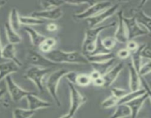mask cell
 Wrapping results in <instances>:
<instances>
[{"label":"cell","mask_w":151,"mask_h":118,"mask_svg":"<svg viewBox=\"0 0 151 118\" xmlns=\"http://www.w3.org/2000/svg\"><path fill=\"white\" fill-rule=\"evenodd\" d=\"M48 60L56 64L63 63H75V64H88V61L86 55L78 51L66 52L61 50H51L44 54Z\"/></svg>","instance_id":"1"},{"label":"cell","mask_w":151,"mask_h":118,"mask_svg":"<svg viewBox=\"0 0 151 118\" xmlns=\"http://www.w3.org/2000/svg\"><path fill=\"white\" fill-rule=\"evenodd\" d=\"M116 25L115 22L109 24L97 26L96 27L89 28L85 32V38L82 44V53L84 55H89L94 52L97 42L100 38V34L104 30L113 27Z\"/></svg>","instance_id":"2"},{"label":"cell","mask_w":151,"mask_h":118,"mask_svg":"<svg viewBox=\"0 0 151 118\" xmlns=\"http://www.w3.org/2000/svg\"><path fill=\"white\" fill-rule=\"evenodd\" d=\"M69 72V70L66 69H63V68L57 69L50 74L46 81V88L58 107L61 106V103H60V99L58 95V88L59 83H60V80Z\"/></svg>","instance_id":"3"},{"label":"cell","mask_w":151,"mask_h":118,"mask_svg":"<svg viewBox=\"0 0 151 118\" xmlns=\"http://www.w3.org/2000/svg\"><path fill=\"white\" fill-rule=\"evenodd\" d=\"M52 70V68H41L38 66H32L27 69L25 72V78L30 80L38 88V91L44 92V77Z\"/></svg>","instance_id":"4"},{"label":"cell","mask_w":151,"mask_h":118,"mask_svg":"<svg viewBox=\"0 0 151 118\" xmlns=\"http://www.w3.org/2000/svg\"><path fill=\"white\" fill-rule=\"evenodd\" d=\"M4 79L6 81L8 95L10 96L12 101L15 102V103H19L22 99L25 98L27 96L33 93L32 91H26V90L21 88L18 84L15 83V81H13L10 75L7 76Z\"/></svg>","instance_id":"5"},{"label":"cell","mask_w":151,"mask_h":118,"mask_svg":"<svg viewBox=\"0 0 151 118\" xmlns=\"http://www.w3.org/2000/svg\"><path fill=\"white\" fill-rule=\"evenodd\" d=\"M123 22L125 24V28H126L128 41L134 40V38L139 36L150 34V32H147L145 29L142 28L137 24L134 16L128 18L123 16Z\"/></svg>","instance_id":"6"},{"label":"cell","mask_w":151,"mask_h":118,"mask_svg":"<svg viewBox=\"0 0 151 118\" xmlns=\"http://www.w3.org/2000/svg\"><path fill=\"white\" fill-rule=\"evenodd\" d=\"M69 90H70V109L69 113L72 116H75L78 109L83 104H85L87 101V98L84 95H83L81 92L75 87V84L70 82H68Z\"/></svg>","instance_id":"7"},{"label":"cell","mask_w":151,"mask_h":118,"mask_svg":"<svg viewBox=\"0 0 151 118\" xmlns=\"http://www.w3.org/2000/svg\"><path fill=\"white\" fill-rule=\"evenodd\" d=\"M111 6V2H110V1H105L94 2L85 11L74 14L73 17L75 19H78V20H84V19H87L88 18L96 16L98 13H100V12L109 8Z\"/></svg>","instance_id":"8"},{"label":"cell","mask_w":151,"mask_h":118,"mask_svg":"<svg viewBox=\"0 0 151 118\" xmlns=\"http://www.w3.org/2000/svg\"><path fill=\"white\" fill-rule=\"evenodd\" d=\"M119 7V3H116V4L109 7V8L104 10L103 11L100 12V13H98V14L96 15V16L87 19L86 21L87 22H88L89 28L96 27L98 26L100 24H101L102 22H104L105 20H106V19H109V18L111 17V16H114L115 13H117Z\"/></svg>","instance_id":"9"},{"label":"cell","mask_w":151,"mask_h":118,"mask_svg":"<svg viewBox=\"0 0 151 118\" xmlns=\"http://www.w3.org/2000/svg\"><path fill=\"white\" fill-rule=\"evenodd\" d=\"M27 61L32 66L41 68H52L53 66L58 65L50 61L44 55H42L37 51L32 50L28 51L27 55Z\"/></svg>","instance_id":"10"},{"label":"cell","mask_w":151,"mask_h":118,"mask_svg":"<svg viewBox=\"0 0 151 118\" xmlns=\"http://www.w3.org/2000/svg\"><path fill=\"white\" fill-rule=\"evenodd\" d=\"M25 98L27 99V101L28 109L29 110L34 111V112L38 110V109H47V108L52 106L51 103L38 97V96L35 95V92L29 94Z\"/></svg>","instance_id":"11"},{"label":"cell","mask_w":151,"mask_h":118,"mask_svg":"<svg viewBox=\"0 0 151 118\" xmlns=\"http://www.w3.org/2000/svg\"><path fill=\"white\" fill-rule=\"evenodd\" d=\"M150 97V93L146 92L145 94L134 99L131 101L126 103L127 106L130 108L131 112V118H137L139 112L141 110L142 107L144 105L145 102Z\"/></svg>","instance_id":"12"},{"label":"cell","mask_w":151,"mask_h":118,"mask_svg":"<svg viewBox=\"0 0 151 118\" xmlns=\"http://www.w3.org/2000/svg\"><path fill=\"white\" fill-rule=\"evenodd\" d=\"M30 16L38 18L41 19H49V20H57L63 16V10L60 7L52 9V10H40V11H34L30 14Z\"/></svg>","instance_id":"13"},{"label":"cell","mask_w":151,"mask_h":118,"mask_svg":"<svg viewBox=\"0 0 151 118\" xmlns=\"http://www.w3.org/2000/svg\"><path fill=\"white\" fill-rule=\"evenodd\" d=\"M123 63L120 62V63H117L116 66L111 68L107 72H106L102 76L103 80H104V86L103 87L108 88V87H110L113 84V83L116 81L117 77L119 76V73H120L121 71L123 69Z\"/></svg>","instance_id":"14"},{"label":"cell","mask_w":151,"mask_h":118,"mask_svg":"<svg viewBox=\"0 0 151 118\" xmlns=\"http://www.w3.org/2000/svg\"><path fill=\"white\" fill-rule=\"evenodd\" d=\"M118 16V24L116 27V30L115 32L114 38L116 41L119 43H125L128 42V35H127L126 28H125V24L123 22V12L119 11L117 12Z\"/></svg>","instance_id":"15"},{"label":"cell","mask_w":151,"mask_h":118,"mask_svg":"<svg viewBox=\"0 0 151 118\" xmlns=\"http://www.w3.org/2000/svg\"><path fill=\"white\" fill-rule=\"evenodd\" d=\"M142 6L137 7L134 11V17L135 18L136 22H137L139 25H141L142 28L145 29L147 32H150V24H151V21H150V16H147L143 10L142 9Z\"/></svg>","instance_id":"16"},{"label":"cell","mask_w":151,"mask_h":118,"mask_svg":"<svg viewBox=\"0 0 151 118\" xmlns=\"http://www.w3.org/2000/svg\"><path fill=\"white\" fill-rule=\"evenodd\" d=\"M1 58L4 59L10 60V61L14 62L16 64H17L19 67L22 66V63L20 60L17 58L16 55V47L15 45L11 44H7L2 48L1 51Z\"/></svg>","instance_id":"17"},{"label":"cell","mask_w":151,"mask_h":118,"mask_svg":"<svg viewBox=\"0 0 151 118\" xmlns=\"http://www.w3.org/2000/svg\"><path fill=\"white\" fill-rule=\"evenodd\" d=\"M19 66L13 61L7 60L0 63V81L11 74L18 72Z\"/></svg>","instance_id":"18"},{"label":"cell","mask_w":151,"mask_h":118,"mask_svg":"<svg viewBox=\"0 0 151 118\" xmlns=\"http://www.w3.org/2000/svg\"><path fill=\"white\" fill-rule=\"evenodd\" d=\"M86 57L89 63H103L114 59L115 55L111 52H110V53H99V54L86 55Z\"/></svg>","instance_id":"19"},{"label":"cell","mask_w":151,"mask_h":118,"mask_svg":"<svg viewBox=\"0 0 151 118\" xmlns=\"http://www.w3.org/2000/svg\"><path fill=\"white\" fill-rule=\"evenodd\" d=\"M128 69H129L130 73V89H131V91H137L139 89L140 85L142 83V77H140L137 70L132 66L131 63H128Z\"/></svg>","instance_id":"20"},{"label":"cell","mask_w":151,"mask_h":118,"mask_svg":"<svg viewBox=\"0 0 151 118\" xmlns=\"http://www.w3.org/2000/svg\"><path fill=\"white\" fill-rule=\"evenodd\" d=\"M24 30L25 31L27 32L28 35H29V38H30L31 40V44H32V45L34 46V47H38V46H39L46 38L45 35L39 33V32H37L36 30L32 29L31 27H25Z\"/></svg>","instance_id":"21"},{"label":"cell","mask_w":151,"mask_h":118,"mask_svg":"<svg viewBox=\"0 0 151 118\" xmlns=\"http://www.w3.org/2000/svg\"><path fill=\"white\" fill-rule=\"evenodd\" d=\"M4 30H5L6 36L9 41V44H11L15 45L22 43V39L20 35L17 33L16 31H15L10 26L8 22H6L4 24Z\"/></svg>","instance_id":"22"},{"label":"cell","mask_w":151,"mask_h":118,"mask_svg":"<svg viewBox=\"0 0 151 118\" xmlns=\"http://www.w3.org/2000/svg\"><path fill=\"white\" fill-rule=\"evenodd\" d=\"M131 116L130 108L126 104H119L110 118H125Z\"/></svg>","instance_id":"23"},{"label":"cell","mask_w":151,"mask_h":118,"mask_svg":"<svg viewBox=\"0 0 151 118\" xmlns=\"http://www.w3.org/2000/svg\"><path fill=\"white\" fill-rule=\"evenodd\" d=\"M146 92H148V91H146L145 88H139V89L137 90V91H128V94H125V95L123 97H122L121 99H119V101H118V105L126 104V103H128V102L131 101V100H133L134 99L137 98V97L145 94Z\"/></svg>","instance_id":"24"},{"label":"cell","mask_w":151,"mask_h":118,"mask_svg":"<svg viewBox=\"0 0 151 118\" xmlns=\"http://www.w3.org/2000/svg\"><path fill=\"white\" fill-rule=\"evenodd\" d=\"M19 21L21 24L26 27H30L32 25H39L44 23V20L32 16H19Z\"/></svg>","instance_id":"25"},{"label":"cell","mask_w":151,"mask_h":118,"mask_svg":"<svg viewBox=\"0 0 151 118\" xmlns=\"http://www.w3.org/2000/svg\"><path fill=\"white\" fill-rule=\"evenodd\" d=\"M9 24L15 31L19 30L20 28L21 24L19 21V14L16 8H13L9 16Z\"/></svg>","instance_id":"26"},{"label":"cell","mask_w":151,"mask_h":118,"mask_svg":"<svg viewBox=\"0 0 151 118\" xmlns=\"http://www.w3.org/2000/svg\"><path fill=\"white\" fill-rule=\"evenodd\" d=\"M35 114V112L29 109L16 108L13 111V118H30Z\"/></svg>","instance_id":"27"},{"label":"cell","mask_w":151,"mask_h":118,"mask_svg":"<svg viewBox=\"0 0 151 118\" xmlns=\"http://www.w3.org/2000/svg\"><path fill=\"white\" fill-rule=\"evenodd\" d=\"M114 60L115 59H113V60H111L110 61H108L106 62V63H91V66L94 68V70L97 71V72L103 76L106 72H107L108 71L111 69V67L112 65H113Z\"/></svg>","instance_id":"28"},{"label":"cell","mask_w":151,"mask_h":118,"mask_svg":"<svg viewBox=\"0 0 151 118\" xmlns=\"http://www.w3.org/2000/svg\"><path fill=\"white\" fill-rule=\"evenodd\" d=\"M91 83V79L89 75L88 74H78L75 79V84H77L79 86L85 87L88 86Z\"/></svg>","instance_id":"29"},{"label":"cell","mask_w":151,"mask_h":118,"mask_svg":"<svg viewBox=\"0 0 151 118\" xmlns=\"http://www.w3.org/2000/svg\"><path fill=\"white\" fill-rule=\"evenodd\" d=\"M64 1H40V4L43 8V10H52V9L60 7L64 4Z\"/></svg>","instance_id":"30"},{"label":"cell","mask_w":151,"mask_h":118,"mask_svg":"<svg viewBox=\"0 0 151 118\" xmlns=\"http://www.w3.org/2000/svg\"><path fill=\"white\" fill-rule=\"evenodd\" d=\"M116 39L114 38V37H110L108 36L104 38L103 39H101V44L103 46L105 49H106L107 51L111 52L112 49H114L116 46Z\"/></svg>","instance_id":"31"},{"label":"cell","mask_w":151,"mask_h":118,"mask_svg":"<svg viewBox=\"0 0 151 118\" xmlns=\"http://www.w3.org/2000/svg\"><path fill=\"white\" fill-rule=\"evenodd\" d=\"M118 101L119 100L116 99V97H114L113 95H111L110 97H107L106 100H103L101 103V108L102 109H110V108L115 107L118 105Z\"/></svg>","instance_id":"32"},{"label":"cell","mask_w":151,"mask_h":118,"mask_svg":"<svg viewBox=\"0 0 151 118\" xmlns=\"http://www.w3.org/2000/svg\"><path fill=\"white\" fill-rule=\"evenodd\" d=\"M111 95L116 97V99L119 100L122 97H123L125 94H128V90L125 89V88H117V87H114V88H111Z\"/></svg>","instance_id":"33"},{"label":"cell","mask_w":151,"mask_h":118,"mask_svg":"<svg viewBox=\"0 0 151 118\" xmlns=\"http://www.w3.org/2000/svg\"><path fill=\"white\" fill-rule=\"evenodd\" d=\"M150 71H151V63L150 60H148L147 63L141 65L139 71V75H140V77H143V78H144L145 75H147V74L150 73Z\"/></svg>","instance_id":"34"},{"label":"cell","mask_w":151,"mask_h":118,"mask_svg":"<svg viewBox=\"0 0 151 118\" xmlns=\"http://www.w3.org/2000/svg\"><path fill=\"white\" fill-rule=\"evenodd\" d=\"M142 58H146L148 60H150V44H144L141 50Z\"/></svg>","instance_id":"35"},{"label":"cell","mask_w":151,"mask_h":118,"mask_svg":"<svg viewBox=\"0 0 151 118\" xmlns=\"http://www.w3.org/2000/svg\"><path fill=\"white\" fill-rule=\"evenodd\" d=\"M131 52H130L129 50H127L126 48L121 49V50H119V51L117 52V53H116L117 57L120 59H123V60L128 59V58L131 57Z\"/></svg>","instance_id":"36"},{"label":"cell","mask_w":151,"mask_h":118,"mask_svg":"<svg viewBox=\"0 0 151 118\" xmlns=\"http://www.w3.org/2000/svg\"><path fill=\"white\" fill-rule=\"evenodd\" d=\"M139 45L138 44V43H137L136 41H134V40H131V41H128L127 42V50H129L131 52V53L135 52L137 49L139 48Z\"/></svg>","instance_id":"37"},{"label":"cell","mask_w":151,"mask_h":118,"mask_svg":"<svg viewBox=\"0 0 151 118\" xmlns=\"http://www.w3.org/2000/svg\"><path fill=\"white\" fill-rule=\"evenodd\" d=\"M77 75H78V73H76V72H71V71H69V72H68V73L66 74L64 77L68 80V82H70V83H72L75 84Z\"/></svg>","instance_id":"38"},{"label":"cell","mask_w":151,"mask_h":118,"mask_svg":"<svg viewBox=\"0 0 151 118\" xmlns=\"http://www.w3.org/2000/svg\"><path fill=\"white\" fill-rule=\"evenodd\" d=\"M44 42L48 44L50 47L53 48L56 45L57 41H56V40L55 38H51V37H46V38L44 39Z\"/></svg>","instance_id":"39"},{"label":"cell","mask_w":151,"mask_h":118,"mask_svg":"<svg viewBox=\"0 0 151 118\" xmlns=\"http://www.w3.org/2000/svg\"><path fill=\"white\" fill-rule=\"evenodd\" d=\"M91 83H93L94 86L99 87H103L104 86V80H103V77L100 76V78H97V79L94 80Z\"/></svg>","instance_id":"40"},{"label":"cell","mask_w":151,"mask_h":118,"mask_svg":"<svg viewBox=\"0 0 151 118\" xmlns=\"http://www.w3.org/2000/svg\"><path fill=\"white\" fill-rule=\"evenodd\" d=\"M46 28H47V30L49 32H55V31L58 30V26L55 23H53L52 22V23L47 24V26H46Z\"/></svg>","instance_id":"41"},{"label":"cell","mask_w":151,"mask_h":118,"mask_svg":"<svg viewBox=\"0 0 151 118\" xmlns=\"http://www.w3.org/2000/svg\"><path fill=\"white\" fill-rule=\"evenodd\" d=\"M89 76H90V78H91V82H92L94 80H95V79H97V78H100V77L102 76V75H100V74L97 71L94 70V71H92V72H91V74H90Z\"/></svg>","instance_id":"42"},{"label":"cell","mask_w":151,"mask_h":118,"mask_svg":"<svg viewBox=\"0 0 151 118\" xmlns=\"http://www.w3.org/2000/svg\"><path fill=\"white\" fill-rule=\"evenodd\" d=\"M73 117L74 116H72V115L71 114H69V112H68L67 114H66L63 115V116L60 117V118H73Z\"/></svg>","instance_id":"43"},{"label":"cell","mask_w":151,"mask_h":118,"mask_svg":"<svg viewBox=\"0 0 151 118\" xmlns=\"http://www.w3.org/2000/svg\"><path fill=\"white\" fill-rule=\"evenodd\" d=\"M5 94H6V90L4 89V88H1V89H0V100L2 98V97Z\"/></svg>","instance_id":"44"},{"label":"cell","mask_w":151,"mask_h":118,"mask_svg":"<svg viewBox=\"0 0 151 118\" xmlns=\"http://www.w3.org/2000/svg\"><path fill=\"white\" fill-rule=\"evenodd\" d=\"M2 46H1V36H0V60L2 59L1 58V51H2Z\"/></svg>","instance_id":"45"},{"label":"cell","mask_w":151,"mask_h":118,"mask_svg":"<svg viewBox=\"0 0 151 118\" xmlns=\"http://www.w3.org/2000/svg\"><path fill=\"white\" fill-rule=\"evenodd\" d=\"M6 4L5 1H0V7H1L2 6H4Z\"/></svg>","instance_id":"46"}]
</instances>
